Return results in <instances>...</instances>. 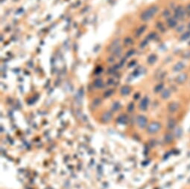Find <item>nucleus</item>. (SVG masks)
<instances>
[{
  "label": "nucleus",
  "mask_w": 190,
  "mask_h": 189,
  "mask_svg": "<svg viewBox=\"0 0 190 189\" xmlns=\"http://www.w3.org/2000/svg\"><path fill=\"white\" fill-rule=\"evenodd\" d=\"M159 11V6L157 5H151L143 10L140 14V19L143 22H147L153 18V17Z\"/></svg>",
  "instance_id": "1"
},
{
  "label": "nucleus",
  "mask_w": 190,
  "mask_h": 189,
  "mask_svg": "<svg viewBox=\"0 0 190 189\" xmlns=\"http://www.w3.org/2000/svg\"><path fill=\"white\" fill-rule=\"evenodd\" d=\"M187 14L186 10L183 8V6L182 5H177L176 8L175 9L174 11V17L177 19V20L182 19L183 17H185L186 15Z\"/></svg>",
  "instance_id": "2"
},
{
  "label": "nucleus",
  "mask_w": 190,
  "mask_h": 189,
  "mask_svg": "<svg viewBox=\"0 0 190 189\" xmlns=\"http://www.w3.org/2000/svg\"><path fill=\"white\" fill-rule=\"evenodd\" d=\"M167 25L171 28H174L178 25V20L174 17H170L167 19Z\"/></svg>",
  "instance_id": "3"
},
{
  "label": "nucleus",
  "mask_w": 190,
  "mask_h": 189,
  "mask_svg": "<svg viewBox=\"0 0 190 189\" xmlns=\"http://www.w3.org/2000/svg\"><path fill=\"white\" fill-rule=\"evenodd\" d=\"M184 68H185V63L183 62H182V61H179L174 66L173 70H174V72H181V70L183 69H184Z\"/></svg>",
  "instance_id": "4"
},
{
  "label": "nucleus",
  "mask_w": 190,
  "mask_h": 189,
  "mask_svg": "<svg viewBox=\"0 0 190 189\" xmlns=\"http://www.w3.org/2000/svg\"><path fill=\"white\" fill-rule=\"evenodd\" d=\"M146 28H147V26H146V25H142V26H140L136 31V33H135V36L137 37H140L142 34L144 33V31L146 30Z\"/></svg>",
  "instance_id": "5"
},
{
  "label": "nucleus",
  "mask_w": 190,
  "mask_h": 189,
  "mask_svg": "<svg viewBox=\"0 0 190 189\" xmlns=\"http://www.w3.org/2000/svg\"><path fill=\"white\" fill-rule=\"evenodd\" d=\"M189 37H190V31L187 30V31H184V32L183 33V34L181 36L180 40H181V41H185L186 40H188Z\"/></svg>",
  "instance_id": "6"
},
{
  "label": "nucleus",
  "mask_w": 190,
  "mask_h": 189,
  "mask_svg": "<svg viewBox=\"0 0 190 189\" xmlns=\"http://www.w3.org/2000/svg\"><path fill=\"white\" fill-rule=\"evenodd\" d=\"M157 60V57L155 55H151L148 58V63L149 64H153L155 63V61Z\"/></svg>",
  "instance_id": "7"
},
{
  "label": "nucleus",
  "mask_w": 190,
  "mask_h": 189,
  "mask_svg": "<svg viewBox=\"0 0 190 189\" xmlns=\"http://www.w3.org/2000/svg\"><path fill=\"white\" fill-rule=\"evenodd\" d=\"M184 28H185V26H184L183 25H177L176 27V31L177 32H183Z\"/></svg>",
  "instance_id": "8"
},
{
  "label": "nucleus",
  "mask_w": 190,
  "mask_h": 189,
  "mask_svg": "<svg viewBox=\"0 0 190 189\" xmlns=\"http://www.w3.org/2000/svg\"><path fill=\"white\" fill-rule=\"evenodd\" d=\"M162 15H163V17H165V18H168V17H169V15H170V11H168V10H165L164 11H163V13H162Z\"/></svg>",
  "instance_id": "9"
},
{
  "label": "nucleus",
  "mask_w": 190,
  "mask_h": 189,
  "mask_svg": "<svg viewBox=\"0 0 190 189\" xmlns=\"http://www.w3.org/2000/svg\"><path fill=\"white\" fill-rule=\"evenodd\" d=\"M186 28H187V30H189V31H190V23H189V24L187 25V26H186Z\"/></svg>",
  "instance_id": "10"
},
{
  "label": "nucleus",
  "mask_w": 190,
  "mask_h": 189,
  "mask_svg": "<svg viewBox=\"0 0 190 189\" xmlns=\"http://www.w3.org/2000/svg\"><path fill=\"white\" fill-rule=\"evenodd\" d=\"M189 46H190V40H189Z\"/></svg>",
  "instance_id": "11"
}]
</instances>
